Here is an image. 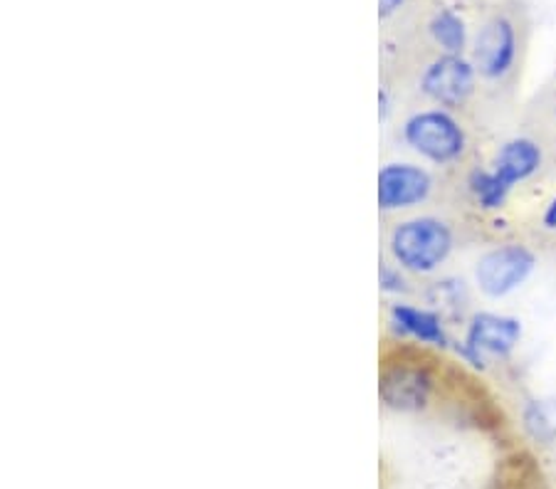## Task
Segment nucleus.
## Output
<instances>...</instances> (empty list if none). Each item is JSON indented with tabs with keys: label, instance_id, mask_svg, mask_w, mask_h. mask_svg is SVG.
I'll return each mask as SVG.
<instances>
[{
	"label": "nucleus",
	"instance_id": "obj_8",
	"mask_svg": "<svg viewBox=\"0 0 556 489\" xmlns=\"http://www.w3.org/2000/svg\"><path fill=\"white\" fill-rule=\"evenodd\" d=\"M379 208L381 213H401L418 208L433 198L435 178L416 164H386L379 171Z\"/></svg>",
	"mask_w": 556,
	"mask_h": 489
},
{
	"label": "nucleus",
	"instance_id": "obj_11",
	"mask_svg": "<svg viewBox=\"0 0 556 489\" xmlns=\"http://www.w3.org/2000/svg\"><path fill=\"white\" fill-rule=\"evenodd\" d=\"M426 33L430 44L445 55H465V50H470L472 33L465 17L453 8H435L426 23Z\"/></svg>",
	"mask_w": 556,
	"mask_h": 489
},
{
	"label": "nucleus",
	"instance_id": "obj_15",
	"mask_svg": "<svg viewBox=\"0 0 556 489\" xmlns=\"http://www.w3.org/2000/svg\"><path fill=\"white\" fill-rule=\"evenodd\" d=\"M406 5L408 0H379V17L383 23L391 21V17H396Z\"/></svg>",
	"mask_w": 556,
	"mask_h": 489
},
{
	"label": "nucleus",
	"instance_id": "obj_3",
	"mask_svg": "<svg viewBox=\"0 0 556 489\" xmlns=\"http://www.w3.org/2000/svg\"><path fill=\"white\" fill-rule=\"evenodd\" d=\"M455 250V230L435 216L401 218L386 230L389 260L414 278H428L451 260Z\"/></svg>",
	"mask_w": 556,
	"mask_h": 489
},
{
	"label": "nucleus",
	"instance_id": "obj_1",
	"mask_svg": "<svg viewBox=\"0 0 556 489\" xmlns=\"http://www.w3.org/2000/svg\"><path fill=\"white\" fill-rule=\"evenodd\" d=\"M527 52V21L519 5H495L475 25L468 57L480 85L507 89L522 69Z\"/></svg>",
	"mask_w": 556,
	"mask_h": 489
},
{
	"label": "nucleus",
	"instance_id": "obj_4",
	"mask_svg": "<svg viewBox=\"0 0 556 489\" xmlns=\"http://www.w3.org/2000/svg\"><path fill=\"white\" fill-rule=\"evenodd\" d=\"M399 137L403 146L438 168L463 164L470 151L468 129L463 127L457 114L441 110V106L410 112L401 121Z\"/></svg>",
	"mask_w": 556,
	"mask_h": 489
},
{
	"label": "nucleus",
	"instance_id": "obj_9",
	"mask_svg": "<svg viewBox=\"0 0 556 489\" xmlns=\"http://www.w3.org/2000/svg\"><path fill=\"white\" fill-rule=\"evenodd\" d=\"M542 166L544 149L540 141L534 137H515L495 151L490 171L507 191H513L517 183H525L540 173Z\"/></svg>",
	"mask_w": 556,
	"mask_h": 489
},
{
	"label": "nucleus",
	"instance_id": "obj_7",
	"mask_svg": "<svg viewBox=\"0 0 556 489\" xmlns=\"http://www.w3.org/2000/svg\"><path fill=\"white\" fill-rule=\"evenodd\" d=\"M519 342H522V322L517 317L497 314V311H478V314L470 317L463 346H457V353L472 369L482 371L490 356L492 359H507Z\"/></svg>",
	"mask_w": 556,
	"mask_h": 489
},
{
	"label": "nucleus",
	"instance_id": "obj_6",
	"mask_svg": "<svg viewBox=\"0 0 556 489\" xmlns=\"http://www.w3.org/2000/svg\"><path fill=\"white\" fill-rule=\"evenodd\" d=\"M536 270V255L529 245L502 243L480 255L475 265V287L488 299L513 295L532 278Z\"/></svg>",
	"mask_w": 556,
	"mask_h": 489
},
{
	"label": "nucleus",
	"instance_id": "obj_5",
	"mask_svg": "<svg viewBox=\"0 0 556 489\" xmlns=\"http://www.w3.org/2000/svg\"><path fill=\"white\" fill-rule=\"evenodd\" d=\"M414 87L420 100L447 112H465L480 92V77L468 55L435 52L424 60L414 75Z\"/></svg>",
	"mask_w": 556,
	"mask_h": 489
},
{
	"label": "nucleus",
	"instance_id": "obj_17",
	"mask_svg": "<svg viewBox=\"0 0 556 489\" xmlns=\"http://www.w3.org/2000/svg\"><path fill=\"white\" fill-rule=\"evenodd\" d=\"M552 124H554V129H556V100L552 104Z\"/></svg>",
	"mask_w": 556,
	"mask_h": 489
},
{
	"label": "nucleus",
	"instance_id": "obj_2",
	"mask_svg": "<svg viewBox=\"0 0 556 489\" xmlns=\"http://www.w3.org/2000/svg\"><path fill=\"white\" fill-rule=\"evenodd\" d=\"M438 390V369L426 349L396 342L379 363V398L386 411L418 415L430 408Z\"/></svg>",
	"mask_w": 556,
	"mask_h": 489
},
{
	"label": "nucleus",
	"instance_id": "obj_16",
	"mask_svg": "<svg viewBox=\"0 0 556 489\" xmlns=\"http://www.w3.org/2000/svg\"><path fill=\"white\" fill-rule=\"evenodd\" d=\"M542 228L549 230V233H556V193L554 198L546 203V208L542 213Z\"/></svg>",
	"mask_w": 556,
	"mask_h": 489
},
{
	"label": "nucleus",
	"instance_id": "obj_10",
	"mask_svg": "<svg viewBox=\"0 0 556 489\" xmlns=\"http://www.w3.org/2000/svg\"><path fill=\"white\" fill-rule=\"evenodd\" d=\"M389 324L396 329L403 339L416 342L418 346H433V349H451V336L445 332L443 317L433 309L396 301L389 309Z\"/></svg>",
	"mask_w": 556,
	"mask_h": 489
},
{
	"label": "nucleus",
	"instance_id": "obj_13",
	"mask_svg": "<svg viewBox=\"0 0 556 489\" xmlns=\"http://www.w3.org/2000/svg\"><path fill=\"white\" fill-rule=\"evenodd\" d=\"M522 425L534 442L540 445L556 442V415L544 400H527L522 411Z\"/></svg>",
	"mask_w": 556,
	"mask_h": 489
},
{
	"label": "nucleus",
	"instance_id": "obj_12",
	"mask_svg": "<svg viewBox=\"0 0 556 489\" xmlns=\"http://www.w3.org/2000/svg\"><path fill=\"white\" fill-rule=\"evenodd\" d=\"M465 185H468L475 206L485 213H495V210L505 208L509 201V193H513V191H507L495 176H492L490 168H472Z\"/></svg>",
	"mask_w": 556,
	"mask_h": 489
},
{
	"label": "nucleus",
	"instance_id": "obj_14",
	"mask_svg": "<svg viewBox=\"0 0 556 489\" xmlns=\"http://www.w3.org/2000/svg\"><path fill=\"white\" fill-rule=\"evenodd\" d=\"M379 280H381V289L391 292V295H406V292L410 289L408 287V280H406V272L399 270V267L393 265L391 260H383L381 262Z\"/></svg>",
	"mask_w": 556,
	"mask_h": 489
}]
</instances>
